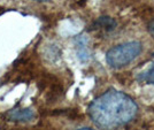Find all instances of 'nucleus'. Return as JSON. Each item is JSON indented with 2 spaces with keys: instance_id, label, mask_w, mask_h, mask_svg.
<instances>
[{
  "instance_id": "obj_1",
  "label": "nucleus",
  "mask_w": 154,
  "mask_h": 130,
  "mask_svg": "<svg viewBox=\"0 0 154 130\" xmlns=\"http://www.w3.org/2000/svg\"><path fill=\"white\" fill-rule=\"evenodd\" d=\"M137 111L138 107L132 98L114 89L96 98L89 107L93 123L107 130L130 122L136 116Z\"/></svg>"
},
{
  "instance_id": "obj_2",
  "label": "nucleus",
  "mask_w": 154,
  "mask_h": 130,
  "mask_svg": "<svg viewBox=\"0 0 154 130\" xmlns=\"http://www.w3.org/2000/svg\"><path fill=\"white\" fill-rule=\"evenodd\" d=\"M141 52L139 42H129L112 47L106 54V61L113 68H122L134 61Z\"/></svg>"
},
{
  "instance_id": "obj_3",
  "label": "nucleus",
  "mask_w": 154,
  "mask_h": 130,
  "mask_svg": "<svg viewBox=\"0 0 154 130\" xmlns=\"http://www.w3.org/2000/svg\"><path fill=\"white\" fill-rule=\"evenodd\" d=\"M7 117L11 121H19V122H26L30 121L35 117V112L30 108H24V110H13L8 112Z\"/></svg>"
},
{
  "instance_id": "obj_4",
  "label": "nucleus",
  "mask_w": 154,
  "mask_h": 130,
  "mask_svg": "<svg viewBox=\"0 0 154 130\" xmlns=\"http://www.w3.org/2000/svg\"><path fill=\"white\" fill-rule=\"evenodd\" d=\"M143 79H145V81H146L147 83H149V84L154 85V66L153 67H151V69L143 76Z\"/></svg>"
},
{
  "instance_id": "obj_5",
  "label": "nucleus",
  "mask_w": 154,
  "mask_h": 130,
  "mask_svg": "<svg viewBox=\"0 0 154 130\" xmlns=\"http://www.w3.org/2000/svg\"><path fill=\"white\" fill-rule=\"evenodd\" d=\"M148 31H149V33L154 37V20H152L151 23L148 24Z\"/></svg>"
},
{
  "instance_id": "obj_6",
  "label": "nucleus",
  "mask_w": 154,
  "mask_h": 130,
  "mask_svg": "<svg viewBox=\"0 0 154 130\" xmlns=\"http://www.w3.org/2000/svg\"><path fill=\"white\" fill-rule=\"evenodd\" d=\"M78 130H93V129H90V128H81V129Z\"/></svg>"
},
{
  "instance_id": "obj_7",
  "label": "nucleus",
  "mask_w": 154,
  "mask_h": 130,
  "mask_svg": "<svg viewBox=\"0 0 154 130\" xmlns=\"http://www.w3.org/2000/svg\"><path fill=\"white\" fill-rule=\"evenodd\" d=\"M33 1H39V2H43V1H47V0H33Z\"/></svg>"
}]
</instances>
